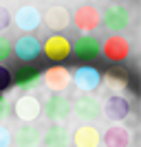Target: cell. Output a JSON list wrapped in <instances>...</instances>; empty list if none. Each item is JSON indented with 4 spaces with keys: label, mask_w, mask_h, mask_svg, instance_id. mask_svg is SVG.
<instances>
[{
    "label": "cell",
    "mask_w": 141,
    "mask_h": 147,
    "mask_svg": "<svg viewBox=\"0 0 141 147\" xmlns=\"http://www.w3.org/2000/svg\"><path fill=\"white\" fill-rule=\"evenodd\" d=\"M42 24L51 33H62V31H66L71 26V11L64 5H51L42 13Z\"/></svg>",
    "instance_id": "cell-14"
},
{
    "label": "cell",
    "mask_w": 141,
    "mask_h": 147,
    "mask_svg": "<svg viewBox=\"0 0 141 147\" xmlns=\"http://www.w3.org/2000/svg\"><path fill=\"white\" fill-rule=\"evenodd\" d=\"M71 108L82 123H95L97 119H101V101L93 92H80L71 101Z\"/></svg>",
    "instance_id": "cell-3"
},
{
    "label": "cell",
    "mask_w": 141,
    "mask_h": 147,
    "mask_svg": "<svg viewBox=\"0 0 141 147\" xmlns=\"http://www.w3.org/2000/svg\"><path fill=\"white\" fill-rule=\"evenodd\" d=\"M101 81H106V86L110 88L115 94H121V92L130 86L128 73H126L123 68H119V66L108 68V70H106V75H101Z\"/></svg>",
    "instance_id": "cell-20"
},
{
    "label": "cell",
    "mask_w": 141,
    "mask_h": 147,
    "mask_svg": "<svg viewBox=\"0 0 141 147\" xmlns=\"http://www.w3.org/2000/svg\"><path fill=\"white\" fill-rule=\"evenodd\" d=\"M42 138V132L33 125V123H22L11 132V145L16 147H37Z\"/></svg>",
    "instance_id": "cell-17"
},
{
    "label": "cell",
    "mask_w": 141,
    "mask_h": 147,
    "mask_svg": "<svg viewBox=\"0 0 141 147\" xmlns=\"http://www.w3.org/2000/svg\"><path fill=\"white\" fill-rule=\"evenodd\" d=\"M11 22L18 26L22 33H33L42 24V11L35 5H22L18 7V11L11 16Z\"/></svg>",
    "instance_id": "cell-11"
},
{
    "label": "cell",
    "mask_w": 141,
    "mask_h": 147,
    "mask_svg": "<svg viewBox=\"0 0 141 147\" xmlns=\"http://www.w3.org/2000/svg\"><path fill=\"white\" fill-rule=\"evenodd\" d=\"M80 2H91V5H93V2H95V0H80Z\"/></svg>",
    "instance_id": "cell-27"
},
{
    "label": "cell",
    "mask_w": 141,
    "mask_h": 147,
    "mask_svg": "<svg viewBox=\"0 0 141 147\" xmlns=\"http://www.w3.org/2000/svg\"><path fill=\"white\" fill-rule=\"evenodd\" d=\"M110 2H123V0H110Z\"/></svg>",
    "instance_id": "cell-29"
},
{
    "label": "cell",
    "mask_w": 141,
    "mask_h": 147,
    "mask_svg": "<svg viewBox=\"0 0 141 147\" xmlns=\"http://www.w3.org/2000/svg\"><path fill=\"white\" fill-rule=\"evenodd\" d=\"M130 101L123 94H110V97L106 99L104 103H101V117H106L108 121L112 123H121L130 117Z\"/></svg>",
    "instance_id": "cell-13"
},
{
    "label": "cell",
    "mask_w": 141,
    "mask_h": 147,
    "mask_svg": "<svg viewBox=\"0 0 141 147\" xmlns=\"http://www.w3.org/2000/svg\"><path fill=\"white\" fill-rule=\"evenodd\" d=\"M42 53V42L37 40L35 35H31V33H25V35H20L16 40V44H11V55H16L20 61H25V64H31V61H35Z\"/></svg>",
    "instance_id": "cell-9"
},
{
    "label": "cell",
    "mask_w": 141,
    "mask_h": 147,
    "mask_svg": "<svg viewBox=\"0 0 141 147\" xmlns=\"http://www.w3.org/2000/svg\"><path fill=\"white\" fill-rule=\"evenodd\" d=\"M42 53H44L46 59L55 61V64L66 61L71 57V53H73L71 51V40L66 35H62V33H51L42 42Z\"/></svg>",
    "instance_id": "cell-7"
},
{
    "label": "cell",
    "mask_w": 141,
    "mask_h": 147,
    "mask_svg": "<svg viewBox=\"0 0 141 147\" xmlns=\"http://www.w3.org/2000/svg\"><path fill=\"white\" fill-rule=\"evenodd\" d=\"M101 143L106 147H130L132 145V132L121 123H112L101 134Z\"/></svg>",
    "instance_id": "cell-18"
},
{
    "label": "cell",
    "mask_w": 141,
    "mask_h": 147,
    "mask_svg": "<svg viewBox=\"0 0 141 147\" xmlns=\"http://www.w3.org/2000/svg\"><path fill=\"white\" fill-rule=\"evenodd\" d=\"M51 2H53V5H60V2H62V0H51Z\"/></svg>",
    "instance_id": "cell-26"
},
{
    "label": "cell",
    "mask_w": 141,
    "mask_h": 147,
    "mask_svg": "<svg viewBox=\"0 0 141 147\" xmlns=\"http://www.w3.org/2000/svg\"><path fill=\"white\" fill-rule=\"evenodd\" d=\"M130 53H132V44H130V40L126 35H121V33H112V35H108L104 42H101V55L110 61V64H121V61H126L130 57Z\"/></svg>",
    "instance_id": "cell-5"
},
{
    "label": "cell",
    "mask_w": 141,
    "mask_h": 147,
    "mask_svg": "<svg viewBox=\"0 0 141 147\" xmlns=\"http://www.w3.org/2000/svg\"><path fill=\"white\" fill-rule=\"evenodd\" d=\"M40 145L42 147H68L71 145V129L64 123H51L42 132Z\"/></svg>",
    "instance_id": "cell-15"
},
{
    "label": "cell",
    "mask_w": 141,
    "mask_h": 147,
    "mask_svg": "<svg viewBox=\"0 0 141 147\" xmlns=\"http://www.w3.org/2000/svg\"><path fill=\"white\" fill-rule=\"evenodd\" d=\"M0 147H11V129L0 123Z\"/></svg>",
    "instance_id": "cell-25"
},
{
    "label": "cell",
    "mask_w": 141,
    "mask_h": 147,
    "mask_svg": "<svg viewBox=\"0 0 141 147\" xmlns=\"http://www.w3.org/2000/svg\"><path fill=\"white\" fill-rule=\"evenodd\" d=\"M11 57V42L7 35H0V64Z\"/></svg>",
    "instance_id": "cell-22"
},
{
    "label": "cell",
    "mask_w": 141,
    "mask_h": 147,
    "mask_svg": "<svg viewBox=\"0 0 141 147\" xmlns=\"http://www.w3.org/2000/svg\"><path fill=\"white\" fill-rule=\"evenodd\" d=\"M25 2H27V5H31V2H33V0H25Z\"/></svg>",
    "instance_id": "cell-28"
},
{
    "label": "cell",
    "mask_w": 141,
    "mask_h": 147,
    "mask_svg": "<svg viewBox=\"0 0 141 147\" xmlns=\"http://www.w3.org/2000/svg\"><path fill=\"white\" fill-rule=\"evenodd\" d=\"M71 143L75 147H99L101 145V132L93 123H82L73 129Z\"/></svg>",
    "instance_id": "cell-16"
},
{
    "label": "cell",
    "mask_w": 141,
    "mask_h": 147,
    "mask_svg": "<svg viewBox=\"0 0 141 147\" xmlns=\"http://www.w3.org/2000/svg\"><path fill=\"white\" fill-rule=\"evenodd\" d=\"M11 86H13V73L5 66V64H0V94L7 92Z\"/></svg>",
    "instance_id": "cell-21"
},
{
    "label": "cell",
    "mask_w": 141,
    "mask_h": 147,
    "mask_svg": "<svg viewBox=\"0 0 141 147\" xmlns=\"http://www.w3.org/2000/svg\"><path fill=\"white\" fill-rule=\"evenodd\" d=\"M9 114H11V101H9V97L0 94V123L5 121Z\"/></svg>",
    "instance_id": "cell-24"
},
{
    "label": "cell",
    "mask_w": 141,
    "mask_h": 147,
    "mask_svg": "<svg viewBox=\"0 0 141 147\" xmlns=\"http://www.w3.org/2000/svg\"><path fill=\"white\" fill-rule=\"evenodd\" d=\"M0 2H5V0H0Z\"/></svg>",
    "instance_id": "cell-30"
},
{
    "label": "cell",
    "mask_w": 141,
    "mask_h": 147,
    "mask_svg": "<svg viewBox=\"0 0 141 147\" xmlns=\"http://www.w3.org/2000/svg\"><path fill=\"white\" fill-rule=\"evenodd\" d=\"M71 84L80 92H95L101 86V73H99V68L84 64V66L75 68V73L71 75Z\"/></svg>",
    "instance_id": "cell-10"
},
{
    "label": "cell",
    "mask_w": 141,
    "mask_h": 147,
    "mask_svg": "<svg viewBox=\"0 0 141 147\" xmlns=\"http://www.w3.org/2000/svg\"><path fill=\"white\" fill-rule=\"evenodd\" d=\"M11 114L20 123H35L42 117V101L33 92H25L11 103Z\"/></svg>",
    "instance_id": "cell-2"
},
{
    "label": "cell",
    "mask_w": 141,
    "mask_h": 147,
    "mask_svg": "<svg viewBox=\"0 0 141 147\" xmlns=\"http://www.w3.org/2000/svg\"><path fill=\"white\" fill-rule=\"evenodd\" d=\"M40 81H42V73H40V68L31 66V64L20 66L18 70H16V75H13V84H16V88H20V90H25V92L33 90Z\"/></svg>",
    "instance_id": "cell-19"
},
{
    "label": "cell",
    "mask_w": 141,
    "mask_h": 147,
    "mask_svg": "<svg viewBox=\"0 0 141 147\" xmlns=\"http://www.w3.org/2000/svg\"><path fill=\"white\" fill-rule=\"evenodd\" d=\"M42 114L49 119V123H66L73 114L71 99L62 92H51V97L42 103Z\"/></svg>",
    "instance_id": "cell-4"
},
{
    "label": "cell",
    "mask_w": 141,
    "mask_h": 147,
    "mask_svg": "<svg viewBox=\"0 0 141 147\" xmlns=\"http://www.w3.org/2000/svg\"><path fill=\"white\" fill-rule=\"evenodd\" d=\"M71 51L73 55L77 57L80 61H95L99 55H101V42L93 33H82L73 44H71Z\"/></svg>",
    "instance_id": "cell-8"
},
{
    "label": "cell",
    "mask_w": 141,
    "mask_h": 147,
    "mask_svg": "<svg viewBox=\"0 0 141 147\" xmlns=\"http://www.w3.org/2000/svg\"><path fill=\"white\" fill-rule=\"evenodd\" d=\"M101 24L110 33H123L132 24V11L123 2H110L101 13Z\"/></svg>",
    "instance_id": "cell-1"
},
{
    "label": "cell",
    "mask_w": 141,
    "mask_h": 147,
    "mask_svg": "<svg viewBox=\"0 0 141 147\" xmlns=\"http://www.w3.org/2000/svg\"><path fill=\"white\" fill-rule=\"evenodd\" d=\"M9 26H11V11H9L7 7L0 5V33L7 31Z\"/></svg>",
    "instance_id": "cell-23"
},
{
    "label": "cell",
    "mask_w": 141,
    "mask_h": 147,
    "mask_svg": "<svg viewBox=\"0 0 141 147\" xmlns=\"http://www.w3.org/2000/svg\"><path fill=\"white\" fill-rule=\"evenodd\" d=\"M71 20L80 33H93L101 26V11L91 2H82L80 7H75Z\"/></svg>",
    "instance_id": "cell-6"
},
{
    "label": "cell",
    "mask_w": 141,
    "mask_h": 147,
    "mask_svg": "<svg viewBox=\"0 0 141 147\" xmlns=\"http://www.w3.org/2000/svg\"><path fill=\"white\" fill-rule=\"evenodd\" d=\"M42 84L49 92H62L64 94L71 88V70L66 66L55 64V66L46 68L42 73Z\"/></svg>",
    "instance_id": "cell-12"
}]
</instances>
